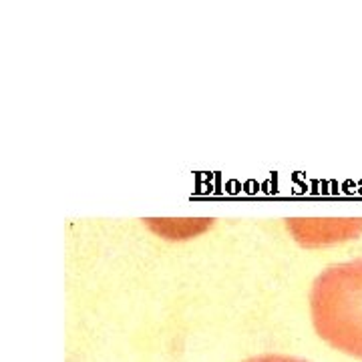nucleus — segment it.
<instances>
[{
  "instance_id": "1",
  "label": "nucleus",
  "mask_w": 362,
  "mask_h": 362,
  "mask_svg": "<svg viewBox=\"0 0 362 362\" xmlns=\"http://www.w3.org/2000/svg\"><path fill=\"white\" fill-rule=\"evenodd\" d=\"M310 312L324 342L362 361V259L334 264L318 274Z\"/></svg>"
},
{
  "instance_id": "2",
  "label": "nucleus",
  "mask_w": 362,
  "mask_h": 362,
  "mask_svg": "<svg viewBox=\"0 0 362 362\" xmlns=\"http://www.w3.org/2000/svg\"><path fill=\"white\" fill-rule=\"evenodd\" d=\"M288 230L304 246H326L356 238L362 220H288Z\"/></svg>"
},
{
  "instance_id": "3",
  "label": "nucleus",
  "mask_w": 362,
  "mask_h": 362,
  "mask_svg": "<svg viewBox=\"0 0 362 362\" xmlns=\"http://www.w3.org/2000/svg\"><path fill=\"white\" fill-rule=\"evenodd\" d=\"M246 362H306L302 358H294V356H284V354H264V356H256Z\"/></svg>"
}]
</instances>
